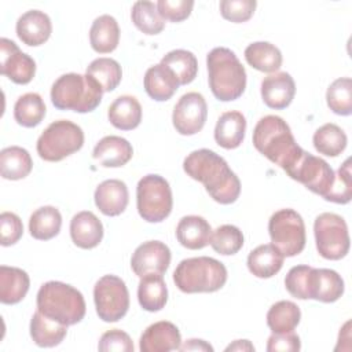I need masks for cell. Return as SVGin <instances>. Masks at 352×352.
Masks as SVG:
<instances>
[{"instance_id": "6da1fadb", "label": "cell", "mask_w": 352, "mask_h": 352, "mask_svg": "<svg viewBox=\"0 0 352 352\" xmlns=\"http://www.w3.org/2000/svg\"><path fill=\"white\" fill-rule=\"evenodd\" d=\"M184 172L204 184L210 198L221 205L234 204L241 194V182L227 161L209 148L190 153L183 161Z\"/></svg>"}, {"instance_id": "7a4b0ae2", "label": "cell", "mask_w": 352, "mask_h": 352, "mask_svg": "<svg viewBox=\"0 0 352 352\" xmlns=\"http://www.w3.org/2000/svg\"><path fill=\"white\" fill-rule=\"evenodd\" d=\"M253 146L287 175L297 165L304 150L296 143L287 122L279 116H265L253 129Z\"/></svg>"}, {"instance_id": "3957f363", "label": "cell", "mask_w": 352, "mask_h": 352, "mask_svg": "<svg viewBox=\"0 0 352 352\" xmlns=\"http://www.w3.org/2000/svg\"><path fill=\"white\" fill-rule=\"evenodd\" d=\"M208 80L213 96L231 102L242 96L246 88V70L235 52L227 47H216L206 56Z\"/></svg>"}, {"instance_id": "277c9868", "label": "cell", "mask_w": 352, "mask_h": 352, "mask_svg": "<svg viewBox=\"0 0 352 352\" xmlns=\"http://www.w3.org/2000/svg\"><path fill=\"white\" fill-rule=\"evenodd\" d=\"M36 302L41 314L66 326H73L85 316L87 307L81 292L59 280L41 285Z\"/></svg>"}, {"instance_id": "5b68a950", "label": "cell", "mask_w": 352, "mask_h": 352, "mask_svg": "<svg viewBox=\"0 0 352 352\" xmlns=\"http://www.w3.org/2000/svg\"><path fill=\"white\" fill-rule=\"evenodd\" d=\"M103 91L89 76L66 73L51 88V102L59 110L76 113L94 111L102 102Z\"/></svg>"}, {"instance_id": "8992f818", "label": "cell", "mask_w": 352, "mask_h": 352, "mask_svg": "<svg viewBox=\"0 0 352 352\" xmlns=\"http://www.w3.org/2000/svg\"><path fill=\"white\" fill-rule=\"evenodd\" d=\"M173 282L183 293H213L227 282V268L208 256L184 258L173 272Z\"/></svg>"}, {"instance_id": "52a82bcc", "label": "cell", "mask_w": 352, "mask_h": 352, "mask_svg": "<svg viewBox=\"0 0 352 352\" xmlns=\"http://www.w3.org/2000/svg\"><path fill=\"white\" fill-rule=\"evenodd\" d=\"M82 144V129L69 120H58L44 129L37 139L36 148L44 161L58 162L78 151Z\"/></svg>"}, {"instance_id": "ba28073f", "label": "cell", "mask_w": 352, "mask_h": 352, "mask_svg": "<svg viewBox=\"0 0 352 352\" xmlns=\"http://www.w3.org/2000/svg\"><path fill=\"white\" fill-rule=\"evenodd\" d=\"M173 198L169 183L160 175L143 176L136 187V206L148 223H161L172 212Z\"/></svg>"}, {"instance_id": "9c48e42d", "label": "cell", "mask_w": 352, "mask_h": 352, "mask_svg": "<svg viewBox=\"0 0 352 352\" xmlns=\"http://www.w3.org/2000/svg\"><path fill=\"white\" fill-rule=\"evenodd\" d=\"M268 232L272 245L285 256L293 257L305 248L304 220L294 209H279L268 221Z\"/></svg>"}, {"instance_id": "30bf717a", "label": "cell", "mask_w": 352, "mask_h": 352, "mask_svg": "<svg viewBox=\"0 0 352 352\" xmlns=\"http://www.w3.org/2000/svg\"><path fill=\"white\" fill-rule=\"evenodd\" d=\"M318 253L326 260H341L349 252V234L345 220L336 213H320L314 223Z\"/></svg>"}, {"instance_id": "8fae6325", "label": "cell", "mask_w": 352, "mask_h": 352, "mask_svg": "<svg viewBox=\"0 0 352 352\" xmlns=\"http://www.w3.org/2000/svg\"><path fill=\"white\" fill-rule=\"evenodd\" d=\"M94 301L103 322H118L129 308V293L125 282L117 275H103L94 286Z\"/></svg>"}, {"instance_id": "7c38bea8", "label": "cell", "mask_w": 352, "mask_h": 352, "mask_svg": "<svg viewBox=\"0 0 352 352\" xmlns=\"http://www.w3.org/2000/svg\"><path fill=\"white\" fill-rule=\"evenodd\" d=\"M289 176L304 184L309 191L326 198L334 184L336 173L322 158L304 151L302 157L289 173Z\"/></svg>"}, {"instance_id": "4fadbf2b", "label": "cell", "mask_w": 352, "mask_h": 352, "mask_svg": "<svg viewBox=\"0 0 352 352\" xmlns=\"http://www.w3.org/2000/svg\"><path fill=\"white\" fill-rule=\"evenodd\" d=\"M208 118V104L205 98L198 92L184 94L175 104L172 122L180 135L191 136L198 133Z\"/></svg>"}, {"instance_id": "5bb4252c", "label": "cell", "mask_w": 352, "mask_h": 352, "mask_svg": "<svg viewBox=\"0 0 352 352\" xmlns=\"http://www.w3.org/2000/svg\"><path fill=\"white\" fill-rule=\"evenodd\" d=\"M0 73L15 84H29L36 74V62L10 38H0Z\"/></svg>"}, {"instance_id": "9a60e30c", "label": "cell", "mask_w": 352, "mask_h": 352, "mask_svg": "<svg viewBox=\"0 0 352 352\" xmlns=\"http://www.w3.org/2000/svg\"><path fill=\"white\" fill-rule=\"evenodd\" d=\"M169 264H170V250L161 241L143 242L135 249L131 257L132 271L139 278L147 274L164 275Z\"/></svg>"}, {"instance_id": "2e32d148", "label": "cell", "mask_w": 352, "mask_h": 352, "mask_svg": "<svg viewBox=\"0 0 352 352\" xmlns=\"http://www.w3.org/2000/svg\"><path fill=\"white\" fill-rule=\"evenodd\" d=\"M182 345L180 331L176 324L168 320H160L150 324L142 334L139 349L142 352H169Z\"/></svg>"}, {"instance_id": "e0dca14e", "label": "cell", "mask_w": 352, "mask_h": 352, "mask_svg": "<svg viewBox=\"0 0 352 352\" xmlns=\"http://www.w3.org/2000/svg\"><path fill=\"white\" fill-rule=\"evenodd\" d=\"M15 30L23 44L29 47H38L50 38L52 23L44 11L30 10L18 18Z\"/></svg>"}, {"instance_id": "ac0fdd59", "label": "cell", "mask_w": 352, "mask_h": 352, "mask_svg": "<svg viewBox=\"0 0 352 352\" xmlns=\"http://www.w3.org/2000/svg\"><path fill=\"white\" fill-rule=\"evenodd\" d=\"M296 94V84L293 77L286 72L270 74L261 81L263 102L275 110L286 109Z\"/></svg>"}, {"instance_id": "d6986e66", "label": "cell", "mask_w": 352, "mask_h": 352, "mask_svg": "<svg viewBox=\"0 0 352 352\" xmlns=\"http://www.w3.org/2000/svg\"><path fill=\"white\" fill-rule=\"evenodd\" d=\"M96 208L106 216L121 214L129 202L128 187L122 180L109 179L102 182L94 194Z\"/></svg>"}, {"instance_id": "ffe728a7", "label": "cell", "mask_w": 352, "mask_h": 352, "mask_svg": "<svg viewBox=\"0 0 352 352\" xmlns=\"http://www.w3.org/2000/svg\"><path fill=\"white\" fill-rule=\"evenodd\" d=\"M70 236L76 246L81 249H94L103 238L102 221L89 210L78 212L70 220Z\"/></svg>"}, {"instance_id": "44dd1931", "label": "cell", "mask_w": 352, "mask_h": 352, "mask_svg": "<svg viewBox=\"0 0 352 352\" xmlns=\"http://www.w3.org/2000/svg\"><path fill=\"white\" fill-rule=\"evenodd\" d=\"M132 144L121 136H104L94 147L92 157L104 168L124 166L132 158Z\"/></svg>"}, {"instance_id": "7402d4cb", "label": "cell", "mask_w": 352, "mask_h": 352, "mask_svg": "<svg viewBox=\"0 0 352 352\" xmlns=\"http://www.w3.org/2000/svg\"><path fill=\"white\" fill-rule=\"evenodd\" d=\"M344 294V280L338 272L329 268H312L309 298L334 302Z\"/></svg>"}, {"instance_id": "603a6c76", "label": "cell", "mask_w": 352, "mask_h": 352, "mask_svg": "<svg viewBox=\"0 0 352 352\" xmlns=\"http://www.w3.org/2000/svg\"><path fill=\"white\" fill-rule=\"evenodd\" d=\"M212 235L210 224L202 216H184L176 227V238L179 243L190 250H198L209 245Z\"/></svg>"}, {"instance_id": "cb8c5ba5", "label": "cell", "mask_w": 352, "mask_h": 352, "mask_svg": "<svg viewBox=\"0 0 352 352\" xmlns=\"http://www.w3.org/2000/svg\"><path fill=\"white\" fill-rule=\"evenodd\" d=\"M246 132V118L241 111L223 113L214 126L216 143L227 150L236 148L242 144Z\"/></svg>"}, {"instance_id": "d4e9b609", "label": "cell", "mask_w": 352, "mask_h": 352, "mask_svg": "<svg viewBox=\"0 0 352 352\" xmlns=\"http://www.w3.org/2000/svg\"><path fill=\"white\" fill-rule=\"evenodd\" d=\"M30 279L26 271L18 267H0V301L7 305L18 304L29 292Z\"/></svg>"}, {"instance_id": "484cf974", "label": "cell", "mask_w": 352, "mask_h": 352, "mask_svg": "<svg viewBox=\"0 0 352 352\" xmlns=\"http://www.w3.org/2000/svg\"><path fill=\"white\" fill-rule=\"evenodd\" d=\"M179 85L175 74L162 63L148 67L144 74V89L147 95L157 102L170 99Z\"/></svg>"}, {"instance_id": "4316f807", "label": "cell", "mask_w": 352, "mask_h": 352, "mask_svg": "<svg viewBox=\"0 0 352 352\" xmlns=\"http://www.w3.org/2000/svg\"><path fill=\"white\" fill-rule=\"evenodd\" d=\"M283 260L285 256L272 243H264L249 253L248 268L254 276L267 279L280 271Z\"/></svg>"}, {"instance_id": "83f0119b", "label": "cell", "mask_w": 352, "mask_h": 352, "mask_svg": "<svg viewBox=\"0 0 352 352\" xmlns=\"http://www.w3.org/2000/svg\"><path fill=\"white\" fill-rule=\"evenodd\" d=\"M67 334V326L62 324L38 309L33 314L30 320V337L37 346L52 348L59 345Z\"/></svg>"}, {"instance_id": "f1b7e54d", "label": "cell", "mask_w": 352, "mask_h": 352, "mask_svg": "<svg viewBox=\"0 0 352 352\" xmlns=\"http://www.w3.org/2000/svg\"><path fill=\"white\" fill-rule=\"evenodd\" d=\"M107 117L117 129L132 131L142 121V106L135 96L121 95L109 106Z\"/></svg>"}, {"instance_id": "f546056e", "label": "cell", "mask_w": 352, "mask_h": 352, "mask_svg": "<svg viewBox=\"0 0 352 352\" xmlns=\"http://www.w3.org/2000/svg\"><path fill=\"white\" fill-rule=\"evenodd\" d=\"M89 43L98 54L113 52L120 43V28L116 18L107 14L98 16L89 30Z\"/></svg>"}, {"instance_id": "4dcf8cb0", "label": "cell", "mask_w": 352, "mask_h": 352, "mask_svg": "<svg viewBox=\"0 0 352 352\" xmlns=\"http://www.w3.org/2000/svg\"><path fill=\"white\" fill-rule=\"evenodd\" d=\"M138 300L144 311H161L168 301V289L162 275L147 274L142 276L138 286Z\"/></svg>"}, {"instance_id": "1f68e13d", "label": "cell", "mask_w": 352, "mask_h": 352, "mask_svg": "<svg viewBox=\"0 0 352 352\" xmlns=\"http://www.w3.org/2000/svg\"><path fill=\"white\" fill-rule=\"evenodd\" d=\"M33 168L29 151L19 146H10L0 153V173L7 180H21L26 177Z\"/></svg>"}, {"instance_id": "d6a6232c", "label": "cell", "mask_w": 352, "mask_h": 352, "mask_svg": "<svg viewBox=\"0 0 352 352\" xmlns=\"http://www.w3.org/2000/svg\"><path fill=\"white\" fill-rule=\"evenodd\" d=\"M246 62L263 73H275L282 66L280 50L268 41H256L245 50Z\"/></svg>"}, {"instance_id": "836d02e7", "label": "cell", "mask_w": 352, "mask_h": 352, "mask_svg": "<svg viewBox=\"0 0 352 352\" xmlns=\"http://www.w3.org/2000/svg\"><path fill=\"white\" fill-rule=\"evenodd\" d=\"M62 227L60 212L55 206H41L29 219V231L34 239L48 241L56 236Z\"/></svg>"}, {"instance_id": "e575fe53", "label": "cell", "mask_w": 352, "mask_h": 352, "mask_svg": "<svg viewBox=\"0 0 352 352\" xmlns=\"http://www.w3.org/2000/svg\"><path fill=\"white\" fill-rule=\"evenodd\" d=\"M301 319V311L293 301L275 302L267 312V324L272 333L293 331Z\"/></svg>"}, {"instance_id": "d590c367", "label": "cell", "mask_w": 352, "mask_h": 352, "mask_svg": "<svg viewBox=\"0 0 352 352\" xmlns=\"http://www.w3.org/2000/svg\"><path fill=\"white\" fill-rule=\"evenodd\" d=\"M161 63L175 74L180 85L192 82L198 73V60L195 55L187 50H173L168 52L161 59Z\"/></svg>"}, {"instance_id": "8d00e7d4", "label": "cell", "mask_w": 352, "mask_h": 352, "mask_svg": "<svg viewBox=\"0 0 352 352\" xmlns=\"http://www.w3.org/2000/svg\"><path fill=\"white\" fill-rule=\"evenodd\" d=\"M45 110L43 98L36 92H28L16 99L14 104V118L19 125L33 128L43 121Z\"/></svg>"}, {"instance_id": "74e56055", "label": "cell", "mask_w": 352, "mask_h": 352, "mask_svg": "<svg viewBox=\"0 0 352 352\" xmlns=\"http://www.w3.org/2000/svg\"><path fill=\"white\" fill-rule=\"evenodd\" d=\"M312 142L315 150L319 154L327 157H337L345 150L348 138L338 125L329 122L315 131Z\"/></svg>"}, {"instance_id": "f35d334b", "label": "cell", "mask_w": 352, "mask_h": 352, "mask_svg": "<svg viewBox=\"0 0 352 352\" xmlns=\"http://www.w3.org/2000/svg\"><path fill=\"white\" fill-rule=\"evenodd\" d=\"M85 74L94 78L103 92L116 89L122 78L120 63L111 58H98L92 60L87 67Z\"/></svg>"}, {"instance_id": "ab89813d", "label": "cell", "mask_w": 352, "mask_h": 352, "mask_svg": "<svg viewBox=\"0 0 352 352\" xmlns=\"http://www.w3.org/2000/svg\"><path fill=\"white\" fill-rule=\"evenodd\" d=\"M133 25L144 34H158L165 28V21L158 14L157 6L151 1H136L131 11Z\"/></svg>"}, {"instance_id": "60d3db41", "label": "cell", "mask_w": 352, "mask_h": 352, "mask_svg": "<svg viewBox=\"0 0 352 352\" xmlns=\"http://www.w3.org/2000/svg\"><path fill=\"white\" fill-rule=\"evenodd\" d=\"M329 109L338 116H349L352 113V80L341 77L334 80L326 92Z\"/></svg>"}, {"instance_id": "b9f144b4", "label": "cell", "mask_w": 352, "mask_h": 352, "mask_svg": "<svg viewBox=\"0 0 352 352\" xmlns=\"http://www.w3.org/2000/svg\"><path fill=\"white\" fill-rule=\"evenodd\" d=\"M209 243L219 254L232 256L242 249L243 234L238 227L232 224H223L212 231Z\"/></svg>"}, {"instance_id": "7bdbcfd3", "label": "cell", "mask_w": 352, "mask_h": 352, "mask_svg": "<svg viewBox=\"0 0 352 352\" xmlns=\"http://www.w3.org/2000/svg\"><path fill=\"white\" fill-rule=\"evenodd\" d=\"M311 271L312 267L309 265H296L289 270L285 278L286 290L290 296L298 300H308L309 298V283H311Z\"/></svg>"}, {"instance_id": "ee69618b", "label": "cell", "mask_w": 352, "mask_h": 352, "mask_svg": "<svg viewBox=\"0 0 352 352\" xmlns=\"http://www.w3.org/2000/svg\"><path fill=\"white\" fill-rule=\"evenodd\" d=\"M352 198V182H351V160H345V162L340 166L338 173L336 175L334 184L324 198L326 201L334 204H348Z\"/></svg>"}, {"instance_id": "f6af8a7d", "label": "cell", "mask_w": 352, "mask_h": 352, "mask_svg": "<svg viewBox=\"0 0 352 352\" xmlns=\"http://www.w3.org/2000/svg\"><path fill=\"white\" fill-rule=\"evenodd\" d=\"M257 3L254 0H221L220 14L224 19L234 23H242L252 18Z\"/></svg>"}, {"instance_id": "bcb514c9", "label": "cell", "mask_w": 352, "mask_h": 352, "mask_svg": "<svg viewBox=\"0 0 352 352\" xmlns=\"http://www.w3.org/2000/svg\"><path fill=\"white\" fill-rule=\"evenodd\" d=\"M158 14L164 21L182 22L187 19L192 11V0H160L157 1Z\"/></svg>"}, {"instance_id": "7dc6e473", "label": "cell", "mask_w": 352, "mask_h": 352, "mask_svg": "<svg viewBox=\"0 0 352 352\" xmlns=\"http://www.w3.org/2000/svg\"><path fill=\"white\" fill-rule=\"evenodd\" d=\"M23 234V224L18 214L12 212H3L0 214V243L1 246H11L16 243Z\"/></svg>"}, {"instance_id": "c3c4849f", "label": "cell", "mask_w": 352, "mask_h": 352, "mask_svg": "<svg viewBox=\"0 0 352 352\" xmlns=\"http://www.w3.org/2000/svg\"><path fill=\"white\" fill-rule=\"evenodd\" d=\"M98 349L102 352H132L133 351V342L128 333L120 330V329H111L102 334Z\"/></svg>"}, {"instance_id": "681fc988", "label": "cell", "mask_w": 352, "mask_h": 352, "mask_svg": "<svg viewBox=\"0 0 352 352\" xmlns=\"http://www.w3.org/2000/svg\"><path fill=\"white\" fill-rule=\"evenodd\" d=\"M300 348H301L300 337L294 331L272 333L267 341L268 352H278V351L296 352V351H300Z\"/></svg>"}, {"instance_id": "f907efd6", "label": "cell", "mask_w": 352, "mask_h": 352, "mask_svg": "<svg viewBox=\"0 0 352 352\" xmlns=\"http://www.w3.org/2000/svg\"><path fill=\"white\" fill-rule=\"evenodd\" d=\"M179 349L180 351H213V346L204 340L191 338V340H187L183 345H180Z\"/></svg>"}, {"instance_id": "816d5d0a", "label": "cell", "mask_w": 352, "mask_h": 352, "mask_svg": "<svg viewBox=\"0 0 352 352\" xmlns=\"http://www.w3.org/2000/svg\"><path fill=\"white\" fill-rule=\"evenodd\" d=\"M226 351H254V346L250 344L249 340H236L230 344Z\"/></svg>"}]
</instances>
